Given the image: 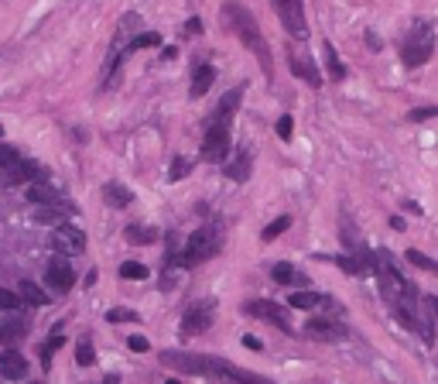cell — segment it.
I'll use <instances>...</instances> for the list:
<instances>
[{
  "instance_id": "74e56055",
  "label": "cell",
  "mask_w": 438,
  "mask_h": 384,
  "mask_svg": "<svg viewBox=\"0 0 438 384\" xmlns=\"http://www.w3.org/2000/svg\"><path fill=\"white\" fill-rule=\"evenodd\" d=\"M291 128H295V124H291V117L284 114V117L278 121V134H281V141H288V137H291Z\"/></svg>"
},
{
  "instance_id": "52a82bcc",
  "label": "cell",
  "mask_w": 438,
  "mask_h": 384,
  "mask_svg": "<svg viewBox=\"0 0 438 384\" xmlns=\"http://www.w3.org/2000/svg\"><path fill=\"white\" fill-rule=\"evenodd\" d=\"M243 312H247V316H257V319H267V323L281 326L284 333H291V319H288V309H284V305H278V302H267V299L247 302V305H243Z\"/></svg>"
},
{
  "instance_id": "f907efd6",
  "label": "cell",
  "mask_w": 438,
  "mask_h": 384,
  "mask_svg": "<svg viewBox=\"0 0 438 384\" xmlns=\"http://www.w3.org/2000/svg\"><path fill=\"white\" fill-rule=\"evenodd\" d=\"M35 384H41V381H35Z\"/></svg>"
},
{
  "instance_id": "d4e9b609",
  "label": "cell",
  "mask_w": 438,
  "mask_h": 384,
  "mask_svg": "<svg viewBox=\"0 0 438 384\" xmlns=\"http://www.w3.org/2000/svg\"><path fill=\"white\" fill-rule=\"evenodd\" d=\"M325 66H329V76H332V79H346V66L339 62V52L332 48V42L325 45Z\"/></svg>"
},
{
  "instance_id": "30bf717a",
  "label": "cell",
  "mask_w": 438,
  "mask_h": 384,
  "mask_svg": "<svg viewBox=\"0 0 438 384\" xmlns=\"http://www.w3.org/2000/svg\"><path fill=\"white\" fill-rule=\"evenodd\" d=\"M41 175V165L38 162H28V158H17L14 165H7L3 169V185H21V182H35Z\"/></svg>"
},
{
  "instance_id": "4dcf8cb0",
  "label": "cell",
  "mask_w": 438,
  "mask_h": 384,
  "mask_svg": "<svg viewBox=\"0 0 438 384\" xmlns=\"http://www.w3.org/2000/svg\"><path fill=\"white\" fill-rule=\"evenodd\" d=\"M288 226H291V216H278L274 223H267V226H264V233H260V237H264V240H274V237H281Z\"/></svg>"
},
{
  "instance_id": "ee69618b",
  "label": "cell",
  "mask_w": 438,
  "mask_h": 384,
  "mask_svg": "<svg viewBox=\"0 0 438 384\" xmlns=\"http://www.w3.org/2000/svg\"><path fill=\"white\" fill-rule=\"evenodd\" d=\"M366 45H370V48H373V52H380V38H377V35H373V31H366Z\"/></svg>"
},
{
  "instance_id": "5b68a950",
  "label": "cell",
  "mask_w": 438,
  "mask_h": 384,
  "mask_svg": "<svg viewBox=\"0 0 438 384\" xmlns=\"http://www.w3.org/2000/svg\"><path fill=\"white\" fill-rule=\"evenodd\" d=\"M278 10L281 24L291 38H308V21H305V0H271Z\"/></svg>"
},
{
  "instance_id": "cb8c5ba5",
  "label": "cell",
  "mask_w": 438,
  "mask_h": 384,
  "mask_svg": "<svg viewBox=\"0 0 438 384\" xmlns=\"http://www.w3.org/2000/svg\"><path fill=\"white\" fill-rule=\"evenodd\" d=\"M65 213L69 210H58V206H35L31 210V216H35V223H65Z\"/></svg>"
},
{
  "instance_id": "e575fe53",
  "label": "cell",
  "mask_w": 438,
  "mask_h": 384,
  "mask_svg": "<svg viewBox=\"0 0 438 384\" xmlns=\"http://www.w3.org/2000/svg\"><path fill=\"white\" fill-rule=\"evenodd\" d=\"M189 169H192V165H189V158H175V165H171V171H168V178H171V182H178V178H185V175H189Z\"/></svg>"
},
{
  "instance_id": "484cf974",
  "label": "cell",
  "mask_w": 438,
  "mask_h": 384,
  "mask_svg": "<svg viewBox=\"0 0 438 384\" xmlns=\"http://www.w3.org/2000/svg\"><path fill=\"white\" fill-rule=\"evenodd\" d=\"M120 278H127V282H141V278H148V268H144L141 261H123V264H120Z\"/></svg>"
},
{
  "instance_id": "7dc6e473",
  "label": "cell",
  "mask_w": 438,
  "mask_h": 384,
  "mask_svg": "<svg viewBox=\"0 0 438 384\" xmlns=\"http://www.w3.org/2000/svg\"><path fill=\"white\" fill-rule=\"evenodd\" d=\"M100 384H120V378H117V374H110V378H103Z\"/></svg>"
},
{
  "instance_id": "7a4b0ae2",
  "label": "cell",
  "mask_w": 438,
  "mask_h": 384,
  "mask_svg": "<svg viewBox=\"0 0 438 384\" xmlns=\"http://www.w3.org/2000/svg\"><path fill=\"white\" fill-rule=\"evenodd\" d=\"M432 52H435V31H432V21H418L414 28H411V38L404 45V52H400V59H404V66H425L428 59H432Z\"/></svg>"
},
{
  "instance_id": "7c38bea8",
  "label": "cell",
  "mask_w": 438,
  "mask_h": 384,
  "mask_svg": "<svg viewBox=\"0 0 438 384\" xmlns=\"http://www.w3.org/2000/svg\"><path fill=\"white\" fill-rule=\"evenodd\" d=\"M288 66H291V72L295 76H302V79H308V86H322V76L315 72V66H312V59L308 55H298V52H288Z\"/></svg>"
},
{
  "instance_id": "2e32d148",
  "label": "cell",
  "mask_w": 438,
  "mask_h": 384,
  "mask_svg": "<svg viewBox=\"0 0 438 384\" xmlns=\"http://www.w3.org/2000/svg\"><path fill=\"white\" fill-rule=\"evenodd\" d=\"M305 333L315 337V340H343V337H346L343 326H332V323H325V319H312V323L305 326Z\"/></svg>"
},
{
  "instance_id": "4fadbf2b",
  "label": "cell",
  "mask_w": 438,
  "mask_h": 384,
  "mask_svg": "<svg viewBox=\"0 0 438 384\" xmlns=\"http://www.w3.org/2000/svg\"><path fill=\"white\" fill-rule=\"evenodd\" d=\"M161 360L168 367H178V371H192V374H202L205 371V357H185V353H175V350H164Z\"/></svg>"
},
{
  "instance_id": "ac0fdd59",
  "label": "cell",
  "mask_w": 438,
  "mask_h": 384,
  "mask_svg": "<svg viewBox=\"0 0 438 384\" xmlns=\"http://www.w3.org/2000/svg\"><path fill=\"white\" fill-rule=\"evenodd\" d=\"M24 196H28V203H35V206H58V192H55L52 185H38V182H31Z\"/></svg>"
},
{
  "instance_id": "44dd1931",
  "label": "cell",
  "mask_w": 438,
  "mask_h": 384,
  "mask_svg": "<svg viewBox=\"0 0 438 384\" xmlns=\"http://www.w3.org/2000/svg\"><path fill=\"white\" fill-rule=\"evenodd\" d=\"M223 171H226V178H233V182H247V178H250V151H240Z\"/></svg>"
},
{
  "instance_id": "7402d4cb",
  "label": "cell",
  "mask_w": 438,
  "mask_h": 384,
  "mask_svg": "<svg viewBox=\"0 0 438 384\" xmlns=\"http://www.w3.org/2000/svg\"><path fill=\"white\" fill-rule=\"evenodd\" d=\"M325 295H315V292H308V289H302V292H295L291 299H288V305H295V309H305V312H312V309H319V305H325Z\"/></svg>"
},
{
  "instance_id": "4316f807",
  "label": "cell",
  "mask_w": 438,
  "mask_h": 384,
  "mask_svg": "<svg viewBox=\"0 0 438 384\" xmlns=\"http://www.w3.org/2000/svg\"><path fill=\"white\" fill-rule=\"evenodd\" d=\"M158 237V230H151V226H127V240L130 244H151Z\"/></svg>"
},
{
  "instance_id": "1f68e13d",
  "label": "cell",
  "mask_w": 438,
  "mask_h": 384,
  "mask_svg": "<svg viewBox=\"0 0 438 384\" xmlns=\"http://www.w3.org/2000/svg\"><path fill=\"white\" fill-rule=\"evenodd\" d=\"M322 261H332V264H339L346 275H359L363 268H359V261L357 257H346V254H336V257H322Z\"/></svg>"
},
{
  "instance_id": "9a60e30c",
  "label": "cell",
  "mask_w": 438,
  "mask_h": 384,
  "mask_svg": "<svg viewBox=\"0 0 438 384\" xmlns=\"http://www.w3.org/2000/svg\"><path fill=\"white\" fill-rule=\"evenodd\" d=\"M17 299H21V305H24V302H28V305H48V302H52L48 292H45L41 285H35L31 278H24V282L17 285Z\"/></svg>"
},
{
  "instance_id": "7bdbcfd3",
  "label": "cell",
  "mask_w": 438,
  "mask_h": 384,
  "mask_svg": "<svg viewBox=\"0 0 438 384\" xmlns=\"http://www.w3.org/2000/svg\"><path fill=\"white\" fill-rule=\"evenodd\" d=\"M175 55H178V48H175V45H168V48H161V59H164V62H171Z\"/></svg>"
},
{
  "instance_id": "8d00e7d4",
  "label": "cell",
  "mask_w": 438,
  "mask_h": 384,
  "mask_svg": "<svg viewBox=\"0 0 438 384\" xmlns=\"http://www.w3.org/2000/svg\"><path fill=\"white\" fill-rule=\"evenodd\" d=\"M14 162H17V151H14L10 144H3V141H0V171L7 169V165H14Z\"/></svg>"
},
{
  "instance_id": "277c9868",
  "label": "cell",
  "mask_w": 438,
  "mask_h": 384,
  "mask_svg": "<svg viewBox=\"0 0 438 384\" xmlns=\"http://www.w3.org/2000/svg\"><path fill=\"white\" fill-rule=\"evenodd\" d=\"M230 124L226 121H212L205 130V141H202V158L212 162V165H223L226 155H230Z\"/></svg>"
},
{
  "instance_id": "f1b7e54d",
  "label": "cell",
  "mask_w": 438,
  "mask_h": 384,
  "mask_svg": "<svg viewBox=\"0 0 438 384\" xmlns=\"http://www.w3.org/2000/svg\"><path fill=\"white\" fill-rule=\"evenodd\" d=\"M76 364H79V367H93V364H96V350H93L89 340H79V346H76Z\"/></svg>"
},
{
  "instance_id": "bcb514c9",
  "label": "cell",
  "mask_w": 438,
  "mask_h": 384,
  "mask_svg": "<svg viewBox=\"0 0 438 384\" xmlns=\"http://www.w3.org/2000/svg\"><path fill=\"white\" fill-rule=\"evenodd\" d=\"M391 226H394V230H404V226H407V223H404V220H400V216H391Z\"/></svg>"
},
{
  "instance_id": "60d3db41",
  "label": "cell",
  "mask_w": 438,
  "mask_h": 384,
  "mask_svg": "<svg viewBox=\"0 0 438 384\" xmlns=\"http://www.w3.org/2000/svg\"><path fill=\"white\" fill-rule=\"evenodd\" d=\"M185 35H202V21H199V17H189V21H185Z\"/></svg>"
},
{
  "instance_id": "6da1fadb",
  "label": "cell",
  "mask_w": 438,
  "mask_h": 384,
  "mask_svg": "<svg viewBox=\"0 0 438 384\" xmlns=\"http://www.w3.org/2000/svg\"><path fill=\"white\" fill-rule=\"evenodd\" d=\"M223 21L237 31V38L247 48H253V55L260 59V69H264V76L271 79L274 76V62H271V48H267V42H264V35H260V24H257V17L243 7V3H237V0H230V3H223Z\"/></svg>"
},
{
  "instance_id": "8992f818",
  "label": "cell",
  "mask_w": 438,
  "mask_h": 384,
  "mask_svg": "<svg viewBox=\"0 0 438 384\" xmlns=\"http://www.w3.org/2000/svg\"><path fill=\"white\" fill-rule=\"evenodd\" d=\"M52 247L62 251V254H82L86 251V233L76 223H58L52 230Z\"/></svg>"
},
{
  "instance_id": "f35d334b",
  "label": "cell",
  "mask_w": 438,
  "mask_h": 384,
  "mask_svg": "<svg viewBox=\"0 0 438 384\" xmlns=\"http://www.w3.org/2000/svg\"><path fill=\"white\" fill-rule=\"evenodd\" d=\"M428 117H435V107H418V110H411V121H428Z\"/></svg>"
},
{
  "instance_id": "681fc988",
  "label": "cell",
  "mask_w": 438,
  "mask_h": 384,
  "mask_svg": "<svg viewBox=\"0 0 438 384\" xmlns=\"http://www.w3.org/2000/svg\"><path fill=\"white\" fill-rule=\"evenodd\" d=\"M0 137H3V124H0Z\"/></svg>"
},
{
  "instance_id": "c3c4849f",
  "label": "cell",
  "mask_w": 438,
  "mask_h": 384,
  "mask_svg": "<svg viewBox=\"0 0 438 384\" xmlns=\"http://www.w3.org/2000/svg\"><path fill=\"white\" fill-rule=\"evenodd\" d=\"M168 384H182V381H175V378H171V381H168Z\"/></svg>"
},
{
  "instance_id": "8fae6325",
  "label": "cell",
  "mask_w": 438,
  "mask_h": 384,
  "mask_svg": "<svg viewBox=\"0 0 438 384\" xmlns=\"http://www.w3.org/2000/svg\"><path fill=\"white\" fill-rule=\"evenodd\" d=\"M24 374H28V360H24L17 350H3V353H0V378L21 381Z\"/></svg>"
},
{
  "instance_id": "b9f144b4",
  "label": "cell",
  "mask_w": 438,
  "mask_h": 384,
  "mask_svg": "<svg viewBox=\"0 0 438 384\" xmlns=\"http://www.w3.org/2000/svg\"><path fill=\"white\" fill-rule=\"evenodd\" d=\"M243 346H247V350H260L264 343L257 340V337H250V333H247V337H243Z\"/></svg>"
},
{
  "instance_id": "9c48e42d",
  "label": "cell",
  "mask_w": 438,
  "mask_h": 384,
  "mask_svg": "<svg viewBox=\"0 0 438 384\" xmlns=\"http://www.w3.org/2000/svg\"><path fill=\"white\" fill-rule=\"evenodd\" d=\"M209 326H212V302H199V305H192V309L185 312V319H182V330H185L189 337L205 333Z\"/></svg>"
},
{
  "instance_id": "836d02e7",
  "label": "cell",
  "mask_w": 438,
  "mask_h": 384,
  "mask_svg": "<svg viewBox=\"0 0 438 384\" xmlns=\"http://www.w3.org/2000/svg\"><path fill=\"white\" fill-rule=\"evenodd\" d=\"M107 323H137V312H130V309H110Z\"/></svg>"
},
{
  "instance_id": "5bb4252c",
  "label": "cell",
  "mask_w": 438,
  "mask_h": 384,
  "mask_svg": "<svg viewBox=\"0 0 438 384\" xmlns=\"http://www.w3.org/2000/svg\"><path fill=\"white\" fill-rule=\"evenodd\" d=\"M240 100H243V86H233L223 100H219V107H216V114H212V121H226L230 124V117L237 114V107H240Z\"/></svg>"
},
{
  "instance_id": "ffe728a7",
  "label": "cell",
  "mask_w": 438,
  "mask_h": 384,
  "mask_svg": "<svg viewBox=\"0 0 438 384\" xmlns=\"http://www.w3.org/2000/svg\"><path fill=\"white\" fill-rule=\"evenodd\" d=\"M24 340V323L21 319H0V343L3 346H14V343Z\"/></svg>"
},
{
  "instance_id": "ba28073f",
  "label": "cell",
  "mask_w": 438,
  "mask_h": 384,
  "mask_svg": "<svg viewBox=\"0 0 438 384\" xmlns=\"http://www.w3.org/2000/svg\"><path fill=\"white\" fill-rule=\"evenodd\" d=\"M45 282H48V289H52L55 295H65V292L76 285V275H72V268H69L62 257H55V261L48 264V271H45Z\"/></svg>"
},
{
  "instance_id": "d6986e66",
  "label": "cell",
  "mask_w": 438,
  "mask_h": 384,
  "mask_svg": "<svg viewBox=\"0 0 438 384\" xmlns=\"http://www.w3.org/2000/svg\"><path fill=\"white\" fill-rule=\"evenodd\" d=\"M271 278H274L278 285H305V289H308V278H302L288 261H278V264L271 268Z\"/></svg>"
},
{
  "instance_id": "e0dca14e",
  "label": "cell",
  "mask_w": 438,
  "mask_h": 384,
  "mask_svg": "<svg viewBox=\"0 0 438 384\" xmlns=\"http://www.w3.org/2000/svg\"><path fill=\"white\" fill-rule=\"evenodd\" d=\"M212 83H216V69H212V66H199V69L192 72V89H189V96H192V100H196V96H205Z\"/></svg>"
},
{
  "instance_id": "f6af8a7d",
  "label": "cell",
  "mask_w": 438,
  "mask_h": 384,
  "mask_svg": "<svg viewBox=\"0 0 438 384\" xmlns=\"http://www.w3.org/2000/svg\"><path fill=\"white\" fill-rule=\"evenodd\" d=\"M404 210H407V213H421V206H418L414 199H407V203H404Z\"/></svg>"
},
{
  "instance_id": "3957f363",
  "label": "cell",
  "mask_w": 438,
  "mask_h": 384,
  "mask_svg": "<svg viewBox=\"0 0 438 384\" xmlns=\"http://www.w3.org/2000/svg\"><path fill=\"white\" fill-rule=\"evenodd\" d=\"M219 251V230L216 226H199L189 240H185V251L178 254L182 264H202V261H209V257H216Z\"/></svg>"
},
{
  "instance_id": "83f0119b",
  "label": "cell",
  "mask_w": 438,
  "mask_h": 384,
  "mask_svg": "<svg viewBox=\"0 0 438 384\" xmlns=\"http://www.w3.org/2000/svg\"><path fill=\"white\" fill-rule=\"evenodd\" d=\"M62 343H65V337H62V333L55 330V337H52V340H48L45 346H41V367H45V371L52 367V357H55V350H58Z\"/></svg>"
},
{
  "instance_id": "d6a6232c",
  "label": "cell",
  "mask_w": 438,
  "mask_h": 384,
  "mask_svg": "<svg viewBox=\"0 0 438 384\" xmlns=\"http://www.w3.org/2000/svg\"><path fill=\"white\" fill-rule=\"evenodd\" d=\"M17 305H21L17 292H10V289H0V312H14Z\"/></svg>"
},
{
  "instance_id": "f546056e",
  "label": "cell",
  "mask_w": 438,
  "mask_h": 384,
  "mask_svg": "<svg viewBox=\"0 0 438 384\" xmlns=\"http://www.w3.org/2000/svg\"><path fill=\"white\" fill-rule=\"evenodd\" d=\"M155 45H161V35H158V31H148V35H134L130 45H127V52H137V48H155Z\"/></svg>"
},
{
  "instance_id": "603a6c76",
  "label": "cell",
  "mask_w": 438,
  "mask_h": 384,
  "mask_svg": "<svg viewBox=\"0 0 438 384\" xmlns=\"http://www.w3.org/2000/svg\"><path fill=\"white\" fill-rule=\"evenodd\" d=\"M103 199H107L110 206H130V199H134V192H130L127 185H117V182H110V185L103 189Z\"/></svg>"
},
{
  "instance_id": "d590c367",
  "label": "cell",
  "mask_w": 438,
  "mask_h": 384,
  "mask_svg": "<svg viewBox=\"0 0 438 384\" xmlns=\"http://www.w3.org/2000/svg\"><path fill=\"white\" fill-rule=\"evenodd\" d=\"M407 261H411L414 268H425V271H435V261H432V257H425V254H418L414 247L407 251Z\"/></svg>"
},
{
  "instance_id": "ab89813d",
  "label": "cell",
  "mask_w": 438,
  "mask_h": 384,
  "mask_svg": "<svg viewBox=\"0 0 438 384\" xmlns=\"http://www.w3.org/2000/svg\"><path fill=\"white\" fill-rule=\"evenodd\" d=\"M127 346H130V350H134V353H144V350H148V346H151V343L144 340V337H130V340H127Z\"/></svg>"
}]
</instances>
